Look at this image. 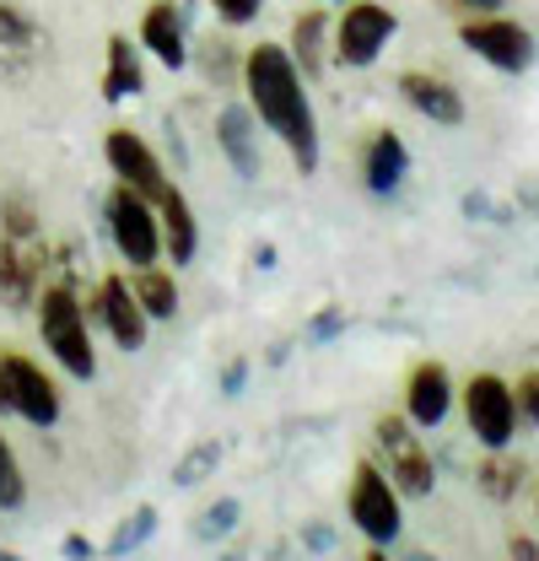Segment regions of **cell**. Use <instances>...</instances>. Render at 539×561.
<instances>
[{"mask_svg":"<svg viewBox=\"0 0 539 561\" xmlns=\"http://www.w3.org/2000/svg\"><path fill=\"white\" fill-rule=\"evenodd\" d=\"M0 373H5L11 416L33 421V426H55L60 421V383L33 356H0Z\"/></svg>","mask_w":539,"mask_h":561,"instance_id":"obj_7","label":"cell"},{"mask_svg":"<svg viewBox=\"0 0 539 561\" xmlns=\"http://www.w3.org/2000/svg\"><path fill=\"white\" fill-rule=\"evenodd\" d=\"M465 49L480 55L485 66L507 70V76H518V70H529L535 60V33L529 27H518V22H507V16H480V22H465Z\"/></svg>","mask_w":539,"mask_h":561,"instance_id":"obj_9","label":"cell"},{"mask_svg":"<svg viewBox=\"0 0 539 561\" xmlns=\"http://www.w3.org/2000/svg\"><path fill=\"white\" fill-rule=\"evenodd\" d=\"M140 44L151 60H162L168 70L190 66V27H184V11L173 0H151L146 16H140Z\"/></svg>","mask_w":539,"mask_h":561,"instance_id":"obj_15","label":"cell"},{"mask_svg":"<svg viewBox=\"0 0 539 561\" xmlns=\"http://www.w3.org/2000/svg\"><path fill=\"white\" fill-rule=\"evenodd\" d=\"M0 561H22V557H16V551H0Z\"/></svg>","mask_w":539,"mask_h":561,"instance_id":"obj_43","label":"cell"},{"mask_svg":"<svg viewBox=\"0 0 539 561\" xmlns=\"http://www.w3.org/2000/svg\"><path fill=\"white\" fill-rule=\"evenodd\" d=\"M345 324H351V319H345V308H319V313H313V324H308V346H330L335 335H345Z\"/></svg>","mask_w":539,"mask_h":561,"instance_id":"obj_29","label":"cell"},{"mask_svg":"<svg viewBox=\"0 0 539 561\" xmlns=\"http://www.w3.org/2000/svg\"><path fill=\"white\" fill-rule=\"evenodd\" d=\"M340 5H345V0H340Z\"/></svg>","mask_w":539,"mask_h":561,"instance_id":"obj_45","label":"cell"},{"mask_svg":"<svg viewBox=\"0 0 539 561\" xmlns=\"http://www.w3.org/2000/svg\"><path fill=\"white\" fill-rule=\"evenodd\" d=\"M394 33H400V16H394L389 5H378V0H351L335 22V60L351 70H367L389 49Z\"/></svg>","mask_w":539,"mask_h":561,"instance_id":"obj_4","label":"cell"},{"mask_svg":"<svg viewBox=\"0 0 539 561\" xmlns=\"http://www.w3.org/2000/svg\"><path fill=\"white\" fill-rule=\"evenodd\" d=\"M0 238H44L38 232V206H33V195H5L0 201Z\"/></svg>","mask_w":539,"mask_h":561,"instance_id":"obj_25","label":"cell"},{"mask_svg":"<svg viewBox=\"0 0 539 561\" xmlns=\"http://www.w3.org/2000/svg\"><path fill=\"white\" fill-rule=\"evenodd\" d=\"M87 319H98V324L119 341V351H140L146 346V330H151V319H146V308H140V297L130 291L125 276H103L98 302L87 308Z\"/></svg>","mask_w":539,"mask_h":561,"instance_id":"obj_12","label":"cell"},{"mask_svg":"<svg viewBox=\"0 0 539 561\" xmlns=\"http://www.w3.org/2000/svg\"><path fill=\"white\" fill-rule=\"evenodd\" d=\"M216 470H221V443H216V437H200V443L184 448V459L173 465V486L195 491V486H205Z\"/></svg>","mask_w":539,"mask_h":561,"instance_id":"obj_24","label":"cell"},{"mask_svg":"<svg viewBox=\"0 0 539 561\" xmlns=\"http://www.w3.org/2000/svg\"><path fill=\"white\" fill-rule=\"evenodd\" d=\"M238 524H243V502H238V496H216L200 518H195V535H200V540H227Z\"/></svg>","mask_w":539,"mask_h":561,"instance_id":"obj_26","label":"cell"},{"mask_svg":"<svg viewBox=\"0 0 539 561\" xmlns=\"http://www.w3.org/2000/svg\"><path fill=\"white\" fill-rule=\"evenodd\" d=\"M146 92V70H140V55L125 33L108 38V70H103V98L108 103H125V98H140Z\"/></svg>","mask_w":539,"mask_h":561,"instance_id":"obj_21","label":"cell"},{"mask_svg":"<svg viewBox=\"0 0 539 561\" xmlns=\"http://www.w3.org/2000/svg\"><path fill=\"white\" fill-rule=\"evenodd\" d=\"M302 551H335V529L330 524H302Z\"/></svg>","mask_w":539,"mask_h":561,"instance_id":"obj_34","label":"cell"},{"mask_svg":"<svg viewBox=\"0 0 539 561\" xmlns=\"http://www.w3.org/2000/svg\"><path fill=\"white\" fill-rule=\"evenodd\" d=\"M378 443L389 448V481L400 486V496H432L437 486V470H432V454L421 448V437L410 432L404 416H383L378 426Z\"/></svg>","mask_w":539,"mask_h":561,"instance_id":"obj_8","label":"cell"},{"mask_svg":"<svg viewBox=\"0 0 539 561\" xmlns=\"http://www.w3.org/2000/svg\"><path fill=\"white\" fill-rule=\"evenodd\" d=\"M400 92H404V103H410L421 119H432V125H443V130H459V125H465V98H459V87H454L448 76L404 70Z\"/></svg>","mask_w":539,"mask_h":561,"instance_id":"obj_14","label":"cell"},{"mask_svg":"<svg viewBox=\"0 0 539 561\" xmlns=\"http://www.w3.org/2000/svg\"><path fill=\"white\" fill-rule=\"evenodd\" d=\"M454 411V378L443 362H421L404 383V416L410 426H443Z\"/></svg>","mask_w":539,"mask_h":561,"instance_id":"obj_16","label":"cell"},{"mask_svg":"<svg viewBox=\"0 0 539 561\" xmlns=\"http://www.w3.org/2000/svg\"><path fill=\"white\" fill-rule=\"evenodd\" d=\"M404 173H410V146H404L394 130H378V136L367 140V157H362L367 190H372V195H394L404 184Z\"/></svg>","mask_w":539,"mask_h":561,"instance_id":"obj_19","label":"cell"},{"mask_svg":"<svg viewBox=\"0 0 539 561\" xmlns=\"http://www.w3.org/2000/svg\"><path fill=\"white\" fill-rule=\"evenodd\" d=\"M108 238H114V249L130 260L135 271L162 260V221H157V206H151L146 195H135L130 184H119V190L108 195Z\"/></svg>","mask_w":539,"mask_h":561,"instance_id":"obj_5","label":"cell"},{"mask_svg":"<svg viewBox=\"0 0 539 561\" xmlns=\"http://www.w3.org/2000/svg\"><path fill=\"white\" fill-rule=\"evenodd\" d=\"M243 383H249V356H232V362L221 367V394H227V400H238V394H243Z\"/></svg>","mask_w":539,"mask_h":561,"instance_id":"obj_33","label":"cell"},{"mask_svg":"<svg viewBox=\"0 0 539 561\" xmlns=\"http://www.w3.org/2000/svg\"><path fill=\"white\" fill-rule=\"evenodd\" d=\"M243 92H249L254 119H260L275 140H286L297 173H302V179L319 173V119H313L302 70L286 55V44H254V49L243 55Z\"/></svg>","mask_w":539,"mask_h":561,"instance_id":"obj_1","label":"cell"},{"mask_svg":"<svg viewBox=\"0 0 539 561\" xmlns=\"http://www.w3.org/2000/svg\"><path fill=\"white\" fill-rule=\"evenodd\" d=\"M103 157H108V168L119 173V184H130L135 195H146L151 206L173 190L168 184V168H162V157L146 146V140L135 136V130H108V140H103Z\"/></svg>","mask_w":539,"mask_h":561,"instance_id":"obj_11","label":"cell"},{"mask_svg":"<svg viewBox=\"0 0 539 561\" xmlns=\"http://www.w3.org/2000/svg\"><path fill=\"white\" fill-rule=\"evenodd\" d=\"M518 210L539 216V179H524V184H518Z\"/></svg>","mask_w":539,"mask_h":561,"instance_id":"obj_36","label":"cell"},{"mask_svg":"<svg viewBox=\"0 0 539 561\" xmlns=\"http://www.w3.org/2000/svg\"><path fill=\"white\" fill-rule=\"evenodd\" d=\"M38 335L49 356L66 367L70 378H92L98 373V351H92V319L81 308V297L70 286H44L38 291Z\"/></svg>","mask_w":539,"mask_h":561,"instance_id":"obj_2","label":"cell"},{"mask_svg":"<svg viewBox=\"0 0 539 561\" xmlns=\"http://www.w3.org/2000/svg\"><path fill=\"white\" fill-rule=\"evenodd\" d=\"M27 502V476H22V459H16V448L5 443V432H0V507L5 513H16Z\"/></svg>","mask_w":539,"mask_h":561,"instance_id":"obj_28","label":"cell"},{"mask_svg":"<svg viewBox=\"0 0 539 561\" xmlns=\"http://www.w3.org/2000/svg\"><path fill=\"white\" fill-rule=\"evenodd\" d=\"M210 11H216L227 27H249V22H260L265 0H210Z\"/></svg>","mask_w":539,"mask_h":561,"instance_id":"obj_30","label":"cell"},{"mask_svg":"<svg viewBox=\"0 0 539 561\" xmlns=\"http://www.w3.org/2000/svg\"><path fill=\"white\" fill-rule=\"evenodd\" d=\"M448 5H459V11H502L507 0H448Z\"/></svg>","mask_w":539,"mask_h":561,"instance_id":"obj_39","label":"cell"},{"mask_svg":"<svg viewBox=\"0 0 539 561\" xmlns=\"http://www.w3.org/2000/svg\"><path fill=\"white\" fill-rule=\"evenodd\" d=\"M465 416H470V432L485 448H507L513 432H518V400L496 373H474L470 389H465Z\"/></svg>","mask_w":539,"mask_h":561,"instance_id":"obj_6","label":"cell"},{"mask_svg":"<svg viewBox=\"0 0 539 561\" xmlns=\"http://www.w3.org/2000/svg\"><path fill=\"white\" fill-rule=\"evenodd\" d=\"M330 16H324V5H308V11H297L291 16V60L302 70V81H319L324 66H330Z\"/></svg>","mask_w":539,"mask_h":561,"instance_id":"obj_17","label":"cell"},{"mask_svg":"<svg viewBox=\"0 0 539 561\" xmlns=\"http://www.w3.org/2000/svg\"><path fill=\"white\" fill-rule=\"evenodd\" d=\"M60 557L66 561H98V540H87V535H66V540H60Z\"/></svg>","mask_w":539,"mask_h":561,"instance_id":"obj_35","label":"cell"},{"mask_svg":"<svg viewBox=\"0 0 539 561\" xmlns=\"http://www.w3.org/2000/svg\"><path fill=\"white\" fill-rule=\"evenodd\" d=\"M345 513H351V524H356L372 546H394L400 529H404L400 486H394L378 465H356V481H351V496H345Z\"/></svg>","mask_w":539,"mask_h":561,"instance_id":"obj_3","label":"cell"},{"mask_svg":"<svg viewBox=\"0 0 539 561\" xmlns=\"http://www.w3.org/2000/svg\"><path fill=\"white\" fill-rule=\"evenodd\" d=\"M480 486L491 491L496 502H513L518 486H524V470H518L513 459H502V448H491V459L480 465Z\"/></svg>","mask_w":539,"mask_h":561,"instance_id":"obj_27","label":"cell"},{"mask_svg":"<svg viewBox=\"0 0 539 561\" xmlns=\"http://www.w3.org/2000/svg\"><path fill=\"white\" fill-rule=\"evenodd\" d=\"M130 291L140 297L146 319H173V313H179V280H173V271L140 265V271H135V280H130Z\"/></svg>","mask_w":539,"mask_h":561,"instance_id":"obj_22","label":"cell"},{"mask_svg":"<svg viewBox=\"0 0 539 561\" xmlns=\"http://www.w3.org/2000/svg\"><path fill=\"white\" fill-rule=\"evenodd\" d=\"M216 146H221V157L232 162L238 179H260V173H265V157H260V119H254L249 103H227V108L216 114Z\"/></svg>","mask_w":539,"mask_h":561,"instance_id":"obj_13","label":"cell"},{"mask_svg":"<svg viewBox=\"0 0 539 561\" xmlns=\"http://www.w3.org/2000/svg\"><path fill=\"white\" fill-rule=\"evenodd\" d=\"M265 561H291V546H286V540H280V546H270Z\"/></svg>","mask_w":539,"mask_h":561,"instance_id":"obj_40","label":"cell"},{"mask_svg":"<svg viewBox=\"0 0 539 561\" xmlns=\"http://www.w3.org/2000/svg\"><path fill=\"white\" fill-rule=\"evenodd\" d=\"M465 216H470V221H513V210L496 206L485 190H470V195H465Z\"/></svg>","mask_w":539,"mask_h":561,"instance_id":"obj_31","label":"cell"},{"mask_svg":"<svg viewBox=\"0 0 539 561\" xmlns=\"http://www.w3.org/2000/svg\"><path fill=\"white\" fill-rule=\"evenodd\" d=\"M157 221H162V254L173 260V271L190 265L195 249H200V227H195V210H190V201H184L179 184L157 201Z\"/></svg>","mask_w":539,"mask_h":561,"instance_id":"obj_18","label":"cell"},{"mask_svg":"<svg viewBox=\"0 0 539 561\" xmlns=\"http://www.w3.org/2000/svg\"><path fill=\"white\" fill-rule=\"evenodd\" d=\"M157 524H162V513H157L151 502H146V507H135L130 518H119V529L108 535V546H103V557H108V561H125V557H130V551H140V546H146V540L157 535Z\"/></svg>","mask_w":539,"mask_h":561,"instance_id":"obj_23","label":"cell"},{"mask_svg":"<svg viewBox=\"0 0 539 561\" xmlns=\"http://www.w3.org/2000/svg\"><path fill=\"white\" fill-rule=\"evenodd\" d=\"M216 561H249V557H243V551H221Z\"/></svg>","mask_w":539,"mask_h":561,"instance_id":"obj_42","label":"cell"},{"mask_svg":"<svg viewBox=\"0 0 539 561\" xmlns=\"http://www.w3.org/2000/svg\"><path fill=\"white\" fill-rule=\"evenodd\" d=\"M513 400H518V416L529 421V426H539V373H524V378H518V394H513Z\"/></svg>","mask_w":539,"mask_h":561,"instance_id":"obj_32","label":"cell"},{"mask_svg":"<svg viewBox=\"0 0 539 561\" xmlns=\"http://www.w3.org/2000/svg\"><path fill=\"white\" fill-rule=\"evenodd\" d=\"M254 265H260V271H275V265H280V260H275V243H254Z\"/></svg>","mask_w":539,"mask_h":561,"instance_id":"obj_38","label":"cell"},{"mask_svg":"<svg viewBox=\"0 0 539 561\" xmlns=\"http://www.w3.org/2000/svg\"><path fill=\"white\" fill-rule=\"evenodd\" d=\"M410 561H437V557H426V551H415V557H410Z\"/></svg>","mask_w":539,"mask_h":561,"instance_id":"obj_44","label":"cell"},{"mask_svg":"<svg viewBox=\"0 0 539 561\" xmlns=\"http://www.w3.org/2000/svg\"><path fill=\"white\" fill-rule=\"evenodd\" d=\"M44 44V27L16 5V0H0V66H22L33 60Z\"/></svg>","mask_w":539,"mask_h":561,"instance_id":"obj_20","label":"cell"},{"mask_svg":"<svg viewBox=\"0 0 539 561\" xmlns=\"http://www.w3.org/2000/svg\"><path fill=\"white\" fill-rule=\"evenodd\" d=\"M362 561H389V551H383V546H372V551H367Z\"/></svg>","mask_w":539,"mask_h":561,"instance_id":"obj_41","label":"cell"},{"mask_svg":"<svg viewBox=\"0 0 539 561\" xmlns=\"http://www.w3.org/2000/svg\"><path fill=\"white\" fill-rule=\"evenodd\" d=\"M44 265H49L44 238H0V302L33 308L44 291Z\"/></svg>","mask_w":539,"mask_h":561,"instance_id":"obj_10","label":"cell"},{"mask_svg":"<svg viewBox=\"0 0 539 561\" xmlns=\"http://www.w3.org/2000/svg\"><path fill=\"white\" fill-rule=\"evenodd\" d=\"M507 557L513 561H539V546L529 540V535H513V546H507Z\"/></svg>","mask_w":539,"mask_h":561,"instance_id":"obj_37","label":"cell"}]
</instances>
